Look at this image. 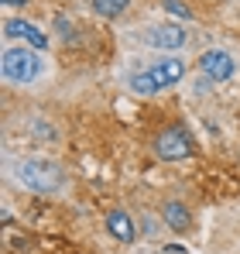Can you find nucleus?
I'll use <instances>...</instances> for the list:
<instances>
[{"instance_id": "nucleus-10", "label": "nucleus", "mask_w": 240, "mask_h": 254, "mask_svg": "<svg viewBox=\"0 0 240 254\" xmlns=\"http://www.w3.org/2000/svg\"><path fill=\"white\" fill-rule=\"evenodd\" d=\"M130 89H134V93L151 96V93H158V83L151 79V72H141V76H134V79H130Z\"/></svg>"}, {"instance_id": "nucleus-6", "label": "nucleus", "mask_w": 240, "mask_h": 254, "mask_svg": "<svg viewBox=\"0 0 240 254\" xmlns=\"http://www.w3.org/2000/svg\"><path fill=\"white\" fill-rule=\"evenodd\" d=\"M151 79L158 83V89H165V86H172V83H179L182 76H185V62L182 59H161V62H155L151 69Z\"/></svg>"}, {"instance_id": "nucleus-2", "label": "nucleus", "mask_w": 240, "mask_h": 254, "mask_svg": "<svg viewBox=\"0 0 240 254\" xmlns=\"http://www.w3.org/2000/svg\"><path fill=\"white\" fill-rule=\"evenodd\" d=\"M3 76L10 83H31L38 76V55L24 48H7L3 52Z\"/></svg>"}, {"instance_id": "nucleus-8", "label": "nucleus", "mask_w": 240, "mask_h": 254, "mask_svg": "<svg viewBox=\"0 0 240 254\" xmlns=\"http://www.w3.org/2000/svg\"><path fill=\"white\" fill-rule=\"evenodd\" d=\"M107 230L117 237V241H123V244H130L134 237H137V230H134V223H130V216L123 210H114L110 216H107Z\"/></svg>"}, {"instance_id": "nucleus-11", "label": "nucleus", "mask_w": 240, "mask_h": 254, "mask_svg": "<svg viewBox=\"0 0 240 254\" xmlns=\"http://www.w3.org/2000/svg\"><path fill=\"white\" fill-rule=\"evenodd\" d=\"M130 0H93V7L100 10V14H107V17H117L123 14V7H127Z\"/></svg>"}, {"instance_id": "nucleus-7", "label": "nucleus", "mask_w": 240, "mask_h": 254, "mask_svg": "<svg viewBox=\"0 0 240 254\" xmlns=\"http://www.w3.org/2000/svg\"><path fill=\"white\" fill-rule=\"evenodd\" d=\"M144 42L155 45V48H182L185 45V31L179 24H161V28H151L144 35Z\"/></svg>"}, {"instance_id": "nucleus-3", "label": "nucleus", "mask_w": 240, "mask_h": 254, "mask_svg": "<svg viewBox=\"0 0 240 254\" xmlns=\"http://www.w3.org/2000/svg\"><path fill=\"white\" fill-rule=\"evenodd\" d=\"M155 155L165 162H179V158H189L192 155V137L185 127H168L161 130L158 141H155Z\"/></svg>"}, {"instance_id": "nucleus-1", "label": "nucleus", "mask_w": 240, "mask_h": 254, "mask_svg": "<svg viewBox=\"0 0 240 254\" xmlns=\"http://www.w3.org/2000/svg\"><path fill=\"white\" fill-rule=\"evenodd\" d=\"M17 182L35 189V192H55L62 186V172H59V165H52L45 158H24L17 165Z\"/></svg>"}, {"instance_id": "nucleus-12", "label": "nucleus", "mask_w": 240, "mask_h": 254, "mask_svg": "<svg viewBox=\"0 0 240 254\" xmlns=\"http://www.w3.org/2000/svg\"><path fill=\"white\" fill-rule=\"evenodd\" d=\"M161 7H165L168 14H179V17H189V7H185L182 0H161Z\"/></svg>"}, {"instance_id": "nucleus-4", "label": "nucleus", "mask_w": 240, "mask_h": 254, "mask_svg": "<svg viewBox=\"0 0 240 254\" xmlns=\"http://www.w3.org/2000/svg\"><path fill=\"white\" fill-rule=\"evenodd\" d=\"M199 69L206 72V79L223 83V79H230V76H234V59H230L227 52H220V48H209V52L199 59Z\"/></svg>"}, {"instance_id": "nucleus-13", "label": "nucleus", "mask_w": 240, "mask_h": 254, "mask_svg": "<svg viewBox=\"0 0 240 254\" xmlns=\"http://www.w3.org/2000/svg\"><path fill=\"white\" fill-rule=\"evenodd\" d=\"M3 3H28V0H3Z\"/></svg>"}, {"instance_id": "nucleus-9", "label": "nucleus", "mask_w": 240, "mask_h": 254, "mask_svg": "<svg viewBox=\"0 0 240 254\" xmlns=\"http://www.w3.org/2000/svg\"><path fill=\"white\" fill-rule=\"evenodd\" d=\"M165 223L172 230H189V210L179 203V199H168L165 203Z\"/></svg>"}, {"instance_id": "nucleus-5", "label": "nucleus", "mask_w": 240, "mask_h": 254, "mask_svg": "<svg viewBox=\"0 0 240 254\" xmlns=\"http://www.w3.org/2000/svg\"><path fill=\"white\" fill-rule=\"evenodd\" d=\"M3 35L7 38H24V42L31 45V48H48V38L41 35L35 24H28V21H21V17H10V21H3Z\"/></svg>"}]
</instances>
